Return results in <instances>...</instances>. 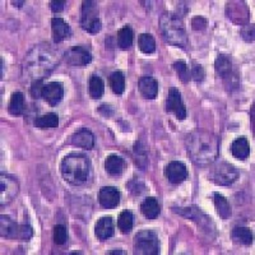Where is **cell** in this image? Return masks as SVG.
I'll list each match as a JSON object with an SVG mask.
<instances>
[{
  "label": "cell",
  "instance_id": "obj_6",
  "mask_svg": "<svg viewBox=\"0 0 255 255\" xmlns=\"http://www.w3.org/2000/svg\"><path fill=\"white\" fill-rule=\"evenodd\" d=\"M81 27L88 33H99L102 28L99 17V5L96 1H83L81 10Z\"/></svg>",
  "mask_w": 255,
  "mask_h": 255
},
{
  "label": "cell",
  "instance_id": "obj_3",
  "mask_svg": "<svg viewBox=\"0 0 255 255\" xmlns=\"http://www.w3.org/2000/svg\"><path fill=\"white\" fill-rule=\"evenodd\" d=\"M64 180L73 186L86 185L92 179V163L90 157L82 152H70L60 163Z\"/></svg>",
  "mask_w": 255,
  "mask_h": 255
},
{
  "label": "cell",
  "instance_id": "obj_32",
  "mask_svg": "<svg viewBox=\"0 0 255 255\" xmlns=\"http://www.w3.org/2000/svg\"><path fill=\"white\" fill-rule=\"evenodd\" d=\"M172 68L176 72L177 77L180 78V81L183 82V83H188L189 81L191 79L190 77V70H189L188 64L185 63L184 60H177L172 64Z\"/></svg>",
  "mask_w": 255,
  "mask_h": 255
},
{
  "label": "cell",
  "instance_id": "obj_18",
  "mask_svg": "<svg viewBox=\"0 0 255 255\" xmlns=\"http://www.w3.org/2000/svg\"><path fill=\"white\" fill-rule=\"evenodd\" d=\"M18 230H19V225L10 216L1 215L0 217V235L1 238L17 240Z\"/></svg>",
  "mask_w": 255,
  "mask_h": 255
},
{
  "label": "cell",
  "instance_id": "obj_24",
  "mask_svg": "<svg viewBox=\"0 0 255 255\" xmlns=\"http://www.w3.org/2000/svg\"><path fill=\"white\" fill-rule=\"evenodd\" d=\"M232 240L235 243L250 247L253 244V231L249 227H235L232 230Z\"/></svg>",
  "mask_w": 255,
  "mask_h": 255
},
{
  "label": "cell",
  "instance_id": "obj_27",
  "mask_svg": "<svg viewBox=\"0 0 255 255\" xmlns=\"http://www.w3.org/2000/svg\"><path fill=\"white\" fill-rule=\"evenodd\" d=\"M118 46L123 50L130 49V46L133 45L134 40V32L133 29L129 26L123 27L122 29L118 31Z\"/></svg>",
  "mask_w": 255,
  "mask_h": 255
},
{
  "label": "cell",
  "instance_id": "obj_28",
  "mask_svg": "<svg viewBox=\"0 0 255 255\" xmlns=\"http://www.w3.org/2000/svg\"><path fill=\"white\" fill-rule=\"evenodd\" d=\"M105 92V82L99 76H91L90 78V96L93 100H100Z\"/></svg>",
  "mask_w": 255,
  "mask_h": 255
},
{
  "label": "cell",
  "instance_id": "obj_42",
  "mask_svg": "<svg viewBox=\"0 0 255 255\" xmlns=\"http://www.w3.org/2000/svg\"><path fill=\"white\" fill-rule=\"evenodd\" d=\"M13 4H14V6H18V8H20V6L24 4V1H13Z\"/></svg>",
  "mask_w": 255,
  "mask_h": 255
},
{
  "label": "cell",
  "instance_id": "obj_16",
  "mask_svg": "<svg viewBox=\"0 0 255 255\" xmlns=\"http://www.w3.org/2000/svg\"><path fill=\"white\" fill-rule=\"evenodd\" d=\"M51 29H52V38L54 42L59 44L61 41L67 40L72 35V29L69 24L63 19V18L55 17L51 19Z\"/></svg>",
  "mask_w": 255,
  "mask_h": 255
},
{
  "label": "cell",
  "instance_id": "obj_26",
  "mask_svg": "<svg viewBox=\"0 0 255 255\" xmlns=\"http://www.w3.org/2000/svg\"><path fill=\"white\" fill-rule=\"evenodd\" d=\"M59 125V116L54 113H49L46 115L38 116L35 119V127L38 129H55Z\"/></svg>",
  "mask_w": 255,
  "mask_h": 255
},
{
  "label": "cell",
  "instance_id": "obj_40",
  "mask_svg": "<svg viewBox=\"0 0 255 255\" xmlns=\"http://www.w3.org/2000/svg\"><path fill=\"white\" fill-rule=\"evenodd\" d=\"M65 5H67V1H64V0H61V1H50V8L54 13L63 12Z\"/></svg>",
  "mask_w": 255,
  "mask_h": 255
},
{
  "label": "cell",
  "instance_id": "obj_35",
  "mask_svg": "<svg viewBox=\"0 0 255 255\" xmlns=\"http://www.w3.org/2000/svg\"><path fill=\"white\" fill-rule=\"evenodd\" d=\"M190 77L193 79H194L197 83H200V82L203 81L204 77H206V72H204L203 67L200 65V64L198 63H193V67H191V70H190Z\"/></svg>",
  "mask_w": 255,
  "mask_h": 255
},
{
  "label": "cell",
  "instance_id": "obj_2",
  "mask_svg": "<svg viewBox=\"0 0 255 255\" xmlns=\"http://www.w3.org/2000/svg\"><path fill=\"white\" fill-rule=\"evenodd\" d=\"M220 142L215 134L208 131H193L186 139V149L191 161L197 165H211L217 159Z\"/></svg>",
  "mask_w": 255,
  "mask_h": 255
},
{
  "label": "cell",
  "instance_id": "obj_11",
  "mask_svg": "<svg viewBox=\"0 0 255 255\" xmlns=\"http://www.w3.org/2000/svg\"><path fill=\"white\" fill-rule=\"evenodd\" d=\"M165 176L171 184L179 185L188 179V168H186L185 163L180 162V161H172L166 166Z\"/></svg>",
  "mask_w": 255,
  "mask_h": 255
},
{
  "label": "cell",
  "instance_id": "obj_19",
  "mask_svg": "<svg viewBox=\"0 0 255 255\" xmlns=\"http://www.w3.org/2000/svg\"><path fill=\"white\" fill-rule=\"evenodd\" d=\"M125 159L118 154H110L105 159V170L111 176H119L125 170Z\"/></svg>",
  "mask_w": 255,
  "mask_h": 255
},
{
  "label": "cell",
  "instance_id": "obj_15",
  "mask_svg": "<svg viewBox=\"0 0 255 255\" xmlns=\"http://www.w3.org/2000/svg\"><path fill=\"white\" fill-rule=\"evenodd\" d=\"M115 234V227H114V220L110 216L101 217L95 226V235L99 240L105 241L113 238Z\"/></svg>",
  "mask_w": 255,
  "mask_h": 255
},
{
  "label": "cell",
  "instance_id": "obj_25",
  "mask_svg": "<svg viewBox=\"0 0 255 255\" xmlns=\"http://www.w3.org/2000/svg\"><path fill=\"white\" fill-rule=\"evenodd\" d=\"M24 96L22 92H14L10 97V101L8 105V111L10 115L19 116L24 113Z\"/></svg>",
  "mask_w": 255,
  "mask_h": 255
},
{
  "label": "cell",
  "instance_id": "obj_12",
  "mask_svg": "<svg viewBox=\"0 0 255 255\" xmlns=\"http://www.w3.org/2000/svg\"><path fill=\"white\" fill-rule=\"evenodd\" d=\"M64 97V87L60 82H50L45 84L44 91H42V99L50 105V106H56L60 104Z\"/></svg>",
  "mask_w": 255,
  "mask_h": 255
},
{
  "label": "cell",
  "instance_id": "obj_30",
  "mask_svg": "<svg viewBox=\"0 0 255 255\" xmlns=\"http://www.w3.org/2000/svg\"><path fill=\"white\" fill-rule=\"evenodd\" d=\"M109 82H110V87L111 90L114 91V93L116 95H122L125 91V77L123 74V72L120 70H116L109 78Z\"/></svg>",
  "mask_w": 255,
  "mask_h": 255
},
{
  "label": "cell",
  "instance_id": "obj_22",
  "mask_svg": "<svg viewBox=\"0 0 255 255\" xmlns=\"http://www.w3.org/2000/svg\"><path fill=\"white\" fill-rule=\"evenodd\" d=\"M140 212L142 215L144 216L147 220H154V218L158 217L159 212V204L157 202V199L154 197H148L140 204Z\"/></svg>",
  "mask_w": 255,
  "mask_h": 255
},
{
  "label": "cell",
  "instance_id": "obj_10",
  "mask_svg": "<svg viewBox=\"0 0 255 255\" xmlns=\"http://www.w3.org/2000/svg\"><path fill=\"white\" fill-rule=\"evenodd\" d=\"M65 59H67V63L72 67L81 68L92 61V54L88 47L83 46V45H77L68 50L65 54Z\"/></svg>",
  "mask_w": 255,
  "mask_h": 255
},
{
  "label": "cell",
  "instance_id": "obj_7",
  "mask_svg": "<svg viewBox=\"0 0 255 255\" xmlns=\"http://www.w3.org/2000/svg\"><path fill=\"white\" fill-rule=\"evenodd\" d=\"M239 179L238 168L232 163L220 162L213 167L211 172V180L218 186H230Z\"/></svg>",
  "mask_w": 255,
  "mask_h": 255
},
{
  "label": "cell",
  "instance_id": "obj_37",
  "mask_svg": "<svg viewBox=\"0 0 255 255\" xmlns=\"http://www.w3.org/2000/svg\"><path fill=\"white\" fill-rule=\"evenodd\" d=\"M127 188L129 189L134 195H140L143 191H145V185L142 181H138V180H131L130 183L127 184Z\"/></svg>",
  "mask_w": 255,
  "mask_h": 255
},
{
  "label": "cell",
  "instance_id": "obj_39",
  "mask_svg": "<svg viewBox=\"0 0 255 255\" xmlns=\"http://www.w3.org/2000/svg\"><path fill=\"white\" fill-rule=\"evenodd\" d=\"M191 26H193V29H195V31H202V29L206 28L207 20L203 17H195L193 22H191Z\"/></svg>",
  "mask_w": 255,
  "mask_h": 255
},
{
  "label": "cell",
  "instance_id": "obj_14",
  "mask_svg": "<svg viewBox=\"0 0 255 255\" xmlns=\"http://www.w3.org/2000/svg\"><path fill=\"white\" fill-rule=\"evenodd\" d=\"M69 144L83 148V149L88 151V149H92L93 145H95V135L91 130H88L86 128H82V129H79V130H77L76 133L70 135Z\"/></svg>",
  "mask_w": 255,
  "mask_h": 255
},
{
  "label": "cell",
  "instance_id": "obj_9",
  "mask_svg": "<svg viewBox=\"0 0 255 255\" xmlns=\"http://www.w3.org/2000/svg\"><path fill=\"white\" fill-rule=\"evenodd\" d=\"M166 111L171 113L176 116L177 120H185L186 119V108L185 104L181 99V93L176 88H171L166 99Z\"/></svg>",
  "mask_w": 255,
  "mask_h": 255
},
{
  "label": "cell",
  "instance_id": "obj_23",
  "mask_svg": "<svg viewBox=\"0 0 255 255\" xmlns=\"http://www.w3.org/2000/svg\"><path fill=\"white\" fill-rule=\"evenodd\" d=\"M213 202H215L216 209H217L218 215L221 216L222 220H227V218L231 217V206H230L229 200L226 199V197H223L220 193H213Z\"/></svg>",
  "mask_w": 255,
  "mask_h": 255
},
{
  "label": "cell",
  "instance_id": "obj_1",
  "mask_svg": "<svg viewBox=\"0 0 255 255\" xmlns=\"http://www.w3.org/2000/svg\"><path fill=\"white\" fill-rule=\"evenodd\" d=\"M60 56L47 44L36 45L32 47L24 59V69L33 81L44 79L58 68Z\"/></svg>",
  "mask_w": 255,
  "mask_h": 255
},
{
  "label": "cell",
  "instance_id": "obj_29",
  "mask_svg": "<svg viewBox=\"0 0 255 255\" xmlns=\"http://www.w3.org/2000/svg\"><path fill=\"white\" fill-rule=\"evenodd\" d=\"M138 46L144 54H153L156 51V40L151 33H142L138 38Z\"/></svg>",
  "mask_w": 255,
  "mask_h": 255
},
{
  "label": "cell",
  "instance_id": "obj_34",
  "mask_svg": "<svg viewBox=\"0 0 255 255\" xmlns=\"http://www.w3.org/2000/svg\"><path fill=\"white\" fill-rule=\"evenodd\" d=\"M32 235H33V231H32V227L29 226V225H27V223H22V225H19L17 240L29 241V240H31Z\"/></svg>",
  "mask_w": 255,
  "mask_h": 255
},
{
  "label": "cell",
  "instance_id": "obj_33",
  "mask_svg": "<svg viewBox=\"0 0 255 255\" xmlns=\"http://www.w3.org/2000/svg\"><path fill=\"white\" fill-rule=\"evenodd\" d=\"M68 240V230L63 225H56L54 227V241L56 245H63Z\"/></svg>",
  "mask_w": 255,
  "mask_h": 255
},
{
  "label": "cell",
  "instance_id": "obj_36",
  "mask_svg": "<svg viewBox=\"0 0 255 255\" xmlns=\"http://www.w3.org/2000/svg\"><path fill=\"white\" fill-rule=\"evenodd\" d=\"M44 79H38V81H33V83H32L31 86V90H29V92H31V96L33 97V99H41L42 97V91H44Z\"/></svg>",
  "mask_w": 255,
  "mask_h": 255
},
{
  "label": "cell",
  "instance_id": "obj_4",
  "mask_svg": "<svg viewBox=\"0 0 255 255\" xmlns=\"http://www.w3.org/2000/svg\"><path fill=\"white\" fill-rule=\"evenodd\" d=\"M159 28L168 44L180 49H186L189 44L183 19L175 13H163L159 19Z\"/></svg>",
  "mask_w": 255,
  "mask_h": 255
},
{
  "label": "cell",
  "instance_id": "obj_21",
  "mask_svg": "<svg viewBox=\"0 0 255 255\" xmlns=\"http://www.w3.org/2000/svg\"><path fill=\"white\" fill-rule=\"evenodd\" d=\"M231 153L235 158L244 161L250 154V144L248 142L247 136H239L238 139L234 140L231 145Z\"/></svg>",
  "mask_w": 255,
  "mask_h": 255
},
{
  "label": "cell",
  "instance_id": "obj_31",
  "mask_svg": "<svg viewBox=\"0 0 255 255\" xmlns=\"http://www.w3.org/2000/svg\"><path fill=\"white\" fill-rule=\"evenodd\" d=\"M134 225V216L131 212L124 211L120 213L119 220H118V227L123 234H129L133 229Z\"/></svg>",
  "mask_w": 255,
  "mask_h": 255
},
{
  "label": "cell",
  "instance_id": "obj_17",
  "mask_svg": "<svg viewBox=\"0 0 255 255\" xmlns=\"http://www.w3.org/2000/svg\"><path fill=\"white\" fill-rule=\"evenodd\" d=\"M138 88L145 100H154L158 95V82L153 77H142L138 82Z\"/></svg>",
  "mask_w": 255,
  "mask_h": 255
},
{
  "label": "cell",
  "instance_id": "obj_13",
  "mask_svg": "<svg viewBox=\"0 0 255 255\" xmlns=\"http://www.w3.org/2000/svg\"><path fill=\"white\" fill-rule=\"evenodd\" d=\"M99 200L104 208H115L120 204V191L115 186H104L100 189Z\"/></svg>",
  "mask_w": 255,
  "mask_h": 255
},
{
  "label": "cell",
  "instance_id": "obj_5",
  "mask_svg": "<svg viewBox=\"0 0 255 255\" xmlns=\"http://www.w3.org/2000/svg\"><path fill=\"white\" fill-rule=\"evenodd\" d=\"M161 252L159 239L152 230H142L134 238V253L142 255H157Z\"/></svg>",
  "mask_w": 255,
  "mask_h": 255
},
{
  "label": "cell",
  "instance_id": "obj_41",
  "mask_svg": "<svg viewBox=\"0 0 255 255\" xmlns=\"http://www.w3.org/2000/svg\"><path fill=\"white\" fill-rule=\"evenodd\" d=\"M123 253H124V252H123L122 249H115V250H114V252H110V253H109V255H114V254H123Z\"/></svg>",
  "mask_w": 255,
  "mask_h": 255
},
{
  "label": "cell",
  "instance_id": "obj_38",
  "mask_svg": "<svg viewBox=\"0 0 255 255\" xmlns=\"http://www.w3.org/2000/svg\"><path fill=\"white\" fill-rule=\"evenodd\" d=\"M241 36L247 42H253L254 41V24H248L241 28Z\"/></svg>",
  "mask_w": 255,
  "mask_h": 255
},
{
  "label": "cell",
  "instance_id": "obj_20",
  "mask_svg": "<svg viewBox=\"0 0 255 255\" xmlns=\"http://www.w3.org/2000/svg\"><path fill=\"white\" fill-rule=\"evenodd\" d=\"M215 69L223 81L232 78V61L230 56L226 54H220L215 61Z\"/></svg>",
  "mask_w": 255,
  "mask_h": 255
},
{
  "label": "cell",
  "instance_id": "obj_8",
  "mask_svg": "<svg viewBox=\"0 0 255 255\" xmlns=\"http://www.w3.org/2000/svg\"><path fill=\"white\" fill-rule=\"evenodd\" d=\"M19 191V184L17 179L8 174H1L0 176V204L1 207L8 206Z\"/></svg>",
  "mask_w": 255,
  "mask_h": 255
}]
</instances>
